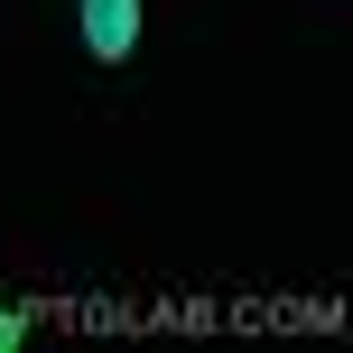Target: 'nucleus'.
Masks as SVG:
<instances>
[{
    "instance_id": "2",
    "label": "nucleus",
    "mask_w": 353,
    "mask_h": 353,
    "mask_svg": "<svg viewBox=\"0 0 353 353\" xmlns=\"http://www.w3.org/2000/svg\"><path fill=\"white\" fill-rule=\"evenodd\" d=\"M10 344H28V316H19V307H0V353Z\"/></svg>"
},
{
    "instance_id": "1",
    "label": "nucleus",
    "mask_w": 353,
    "mask_h": 353,
    "mask_svg": "<svg viewBox=\"0 0 353 353\" xmlns=\"http://www.w3.org/2000/svg\"><path fill=\"white\" fill-rule=\"evenodd\" d=\"M74 28H84V56H103V65H130V56H140L149 10H140V0H74Z\"/></svg>"
}]
</instances>
